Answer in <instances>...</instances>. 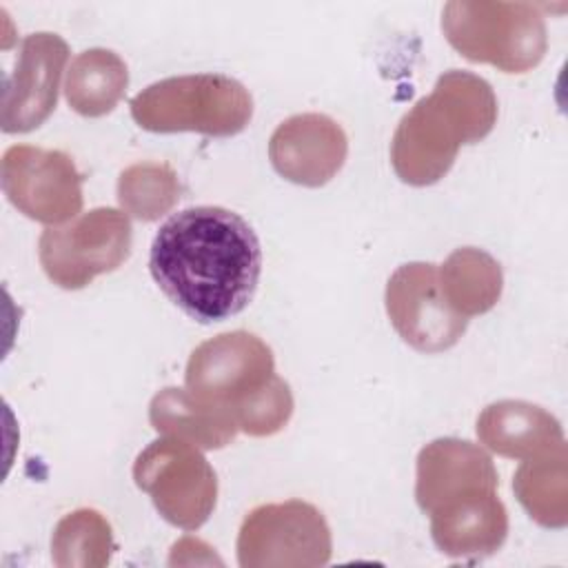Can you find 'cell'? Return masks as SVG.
Instances as JSON below:
<instances>
[{
    "label": "cell",
    "mask_w": 568,
    "mask_h": 568,
    "mask_svg": "<svg viewBox=\"0 0 568 568\" xmlns=\"http://www.w3.org/2000/svg\"><path fill=\"white\" fill-rule=\"evenodd\" d=\"M149 271L178 308L211 324L248 306L262 273V248L240 213L191 206L173 213L155 233Z\"/></svg>",
    "instance_id": "1"
},
{
    "label": "cell",
    "mask_w": 568,
    "mask_h": 568,
    "mask_svg": "<svg viewBox=\"0 0 568 568\" xmlns=\"http://www.w3.org/2000/svg\"><path fill=\"white\" fill-rule=\"evenodd\" d=\"M495 124L493 87L470 71H444L399 120L390 140L393 171L410 186L435 184L450 171L462 144L484 140Z\"/></svg>",
    "instance_id": "2"
},
{
    "label": "cell",
    "mask_w": 568,
    "mask_h": 568,
    "mask_svg": "<svg viewBox=\"0 0 568 568\" xmlns=\"http://www.w3.org/2000/svg\"><path fill=\"white\" fill-rule=\"evenodd\" d=\"M129 109L144 131H195L211 138H229L251 122L253 98L235 78L193 73L149 84L129 102Z\"/></svg>",
    "instance_id": "3"
},
{
    "label": "cell",
    "mask_w": 568,
    "mask_h": 568,
    "mask_svg": "<svg viewBox=\"0 0 568 568\" xmlns=\"http://www.w3.org/2000/svg\"><path fill=\"white\" fill-rule=\"evenodd\" d=\"M442 31L466 60L504 73L535 69L548 49L544 16L530 2L450 0L442 11Z\"/></svg>",
    "instance_id": "4"
},
{
    "label": "cell",
    "mask_w": 568,
    "mask_h": 568,
    "mask_svg": "<svg viewBox=\"0 0 568 568\" xmlns=\"http://www.w3.org/2000/svg\"><path fill=\"white\" fill-rule=\"evenodd\" d=\"M133 229L124 211L98 206L62 226H49L38 240L47 277L67 291L89 286L98 275L122 266L131 253Z\"/></svg>",
    "instance_id": "5"
},
{
    "label": "cell",
    "mask_w": 568,
    "mask_h": 568,
    "mask_svg": "<svg viewBox=\"0 0 568 568\" xmlns=\"http://www.w3.org/2000/svg\"><path fill=\"white\" fill-rule=\"evenodd\" d=\"M133 479L158 513L182 530L200 528L217 501V477L197 446L173 437L151 442L133 464Z\"/></svg>",
    "instance_id": "6"
},
{
    "label": "cell",
    "mask_w": 568,
    "mask_h": 568,
    "mask_svg": "<svg viewBox=\"0 0 568 568\" xmlns=\"http://www.w3.org/2000/svg\"><path fill=\"white\" fill-rule=\"evenodd\" d=\"M242 568H315L333 552L331 528L308 501L288 499L255 506L237 532Z\"/></svg>",
    "instance_id": "7"
},
{
    "label": "cell",
    "mask_w": 568,
    "mask_h": 568,
    "mask_svg": "<svg viewBox=\"0 0 568 568\" xmlns=\"http://www.w3.org/2000/svg\"><path fill=\"white\" fill-rule=\"evenodd\" d=\"M275 375L273 351L248 331L220 333L193 348L184 384L197 399L233 410Z\"/></svg>",
    "instance_id": "8"
},
{
    "label": "cell",
    "mask_w": 568,
    "mask_h": 568,
    "mask_svg": "<svg viewBox=\"0 0 568 568\" xmlns=\"http://www.w3.org/2000/svg\"><path fill=\"white\" fill-rule=\"evenodd\" d=\"M0 180L7 200L36 222L55 226L82 209V175L64 151L13 144L2 155Z\"/></svg>",
    "instance_id": "9"
},
{
    "label": "cell",
    "mask_w": 568,
    "mask_h": 568,
    "mask_svg": "<svg viewBox=\"0 0 568 568\" xmlns=\"http://www.w3.org/2000/svg\"><path fill=\"white\" fill-rule=\"evenodd\" d=\"M384 302L397 335L419 353L448 351L466 333L468 320L448 306L430 262L402 264L386 282Z\"/></svg>",
    "instance_id": "10"
},
{
    "label": "cell",
    "mask_w": 568,
    "mask_h": 568,
    "mask_svg": "<svg viewBox=\"0 0 568 568\" xmlns=\"http://www.w3.org/2000/svg\"><path fill=\"white\" fill-rule=\"evenodd\" d=\"M69 44L49 31L22 40L13 71L4 80L0 126L4 133L38 129L55 109Z\"/></svg>",
    "instance_id": "11"
},
{
    "label": "cell",
    "mask_w": 568,
    "mask_h": 568,
    "mask_svg": "<svg viewBox=\"0 0 568 568\" xmlns=\"http://www.w3.org/2000/svg\"><path fill=\"white\" fill-rule=\"evenodd\" d=\"M348 155V140L339 122L324 113L286 118L268 140V160L288 182L322 186L333 180Z\"/></svg>",
    "instance_id": "12"
},
{
    "label": "cell",
    "mask_w": 568,
    "mask_h": 568,
    "mask_svg": "<svg viewBox=\"0 0 568 568\" xmlns=\"http://www.w3.org/2000/svg\"><path fill=\"white\" fill-rule=\"evenodd\" d=\"M435 546L455 559H481L501 548L508 537V513L497 488L459 493L430 513Z\"/></svg>",
    "instance_id": "13"
},
{
    "label": "cell",
    "mask_w": 568,
    "mask_h": 568,
    "mask_svg": "<svg viewBox=\"0 0 568 568\" xmlns=\"http://www.w3.org/2000/svg\"><path fill=\"white\" fill-rule=\"evenodd\" d=\"M497 486L499 477L490 455L468 439L439 437L417 455L415 499L426 515L459 493Z\"/></svg>",
    "instance_id": "14"
},
{
    "label": "cell",
    "mask_w": 568,
    "mask_h": 568,
    "mask_svg": "<svg viewBox=\"0 0 568 568\" xmlns=\"http://www.w3.org/2000/svg\"><path fill=\"white\" fill-rule=\"evenodd\" d=\"M475 430L488 450L519 462L566 453V437L557 417L524 399L488 404L479 413Z\"/></svg>",
    "instance_id": "15"
},
{
    "label": "cell",
    "mask_w": 568,
    "mask_h": 568,
    "mask_svg": "<svg viewBox=\"0 0 568 568\" xmlns=\"http://www.w3.org/2000/svg\"><path fill=\"white\" fill-rule=\"evenodd\" d=\"M149 422L162 437L182 439L204 450L229 446L237 435L235 419L184 388H162L149 404Z\"/></svg>",
    "instance_id": "16"
},
{
    "label": "cell",
    "mask_w": 568,
    "mask_h": 568,
    "mask_svg": "<svg viewBox=\"0 0 568 568\" xmlns=\"http://www.w3.org/2000/svg\"><path fill=\"white\" fill-rule=\"evenodd\" d=\"M437 275L448 306L466 320L488 313L501 297V266L481 248H455L437 268Z\"/></svg>",
    "instance_id": "17"
},
{
    "label": "cell",
    "mask_w": 568,
    "mask_h": 568,
    "mask_svg": "<svg viewBox=\"0 0 568 568\" xmlns=\"http://www.w3.org/2000/svg\"><path fill=\"white\" fill-rule=\"evenodd\" d=\"M126 84V62L115 51L95 47L73 58L64 80V95L75 113L84 118H100L115 109Z\"/></svg>",
    "instance_id": "18"
},
{
    "label": "cell",
    "mask_w": 568,
    "mask_h": 568,
    "mask_svg": "<svg viewBox=\"0 0 568 568\" xmlns=\"http://www.w3.org/2000/svg\"><path fill=\"white\" fill-rule=\"evenodd\" d=\"M513 490L539 526L564 528L568 524V453L524 459Z\"/></svg>",
    "instance_id": "19"
},
{
    "label": "cell",
    "mask_w": 568,
    "mask_h": 568,
    "mask_svg": "<svg viewBox=\"0 0 568 568\" xmlns=\"http://www.w3.org/2000/svg\"><path fill=\"white\" fill-rule=\"evenodd\" d=\"M113 550L111 524L93 508L64 515L51 537V559L60 568H102Z\"/></svg>",
    "instance_id": "20"
},
{
    "label": "cell",
    "mask_w": 568,
    "mask_h": 568,
    "mask_svg": "<svg viewBox=\"0 0 568 568\" xmlns=\"http://www.w3.org/2000/svg\"><path fill=\"white\" fill-rule=\"evenodd\" d=\"M180 180L166 162H138L118 178V202L126 215L153 222L166 215L180 200Z\"/></svg>",
    "instance_id": "21"
},
{
    "label": "cell",
    "mask_w": 568,
    "mask_h": 568,
    "mask_svg": "<svg viewBox=\"0 0 568 568\" xmlns=\"http://www.w3.org/2000/svg\"><path fill=\"white\" fill-rule=\"evenodd\" d=\"M291 415L293 393L280 375H273L266 386L233 410L237 428L251 437H268L280 433L288 424Z\"/></svg>",
    "instance_id": "22"
}]
</instances>
